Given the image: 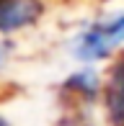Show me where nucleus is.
Listing matches in <instances>:
<instances>
[{
	"label": "nucleus",
	"mask_w": 124,
	"mask_h": 126,
	"mask_svg": "<svg viewBox=\"0 0 124 126\" xmlns=\"http://www.w3.org/2000/svg\"><path fill=\"white\" fill-rule=\"evenodd\" d=\"M124 44V10L93 21L75 39V57L83 62H98L111 57Z\"/></svg>",
	"instance_id": "1"
},
{
	"label": "nucleus",
	"mask_w": 124,
	"mask_h": 126,
	"mask_svg": "<svg viewBox=\"0 0 124 126\" xmlns=\"http://www.w3.org/2000/svg\"><path fill=\"white\" fill-rule=\"evenodd\" d=\"M101 93H103V108H106L109 124L124 126V51L109 67V75L101 85Z\"/></svg>",
	"instance_id": "2"
},
{
	"label": "nucleus",
	"mask_w": 124,
	"mask_h": 126,
	"mask_svg": "<svg viewBox=\"0 0 124 126\" xmlns=\"http://www.w3.org/2000/svg\"><path fill=\"white\" fill-rule=\"evenodd\" d=\"M44 16L41 0H0V33L34 26Z\"/></svg>",
	"instance_id": "3"
},
{
	"label": "nucleus",
	"mask_w": 124,
	"mask_h": 126,
	"mask_svg": "<svg viewBox=\"0 0 124 126\" xmlns=\"http://www.w3.org/2000/svg\"><path fill=\"white\" fill-rule=\"evenodd\" d=\"M62 90L70 93V95H75V98L93 100L96 95L101 93V77L96 75L93 70H78V72H72V75L65 80Z\"/></svg>",
	"instance_id": "4"
},
{
	"label": "nucleus",
	"mask_w": 124,
	"mask_h": 126,
	"mask_svg": "<svg viewBox=\"0 0 124 126\" xmlns=\"http://www.w3.org/2000/svg\"><path fill=\"white\" fill-rule=\"evenodd\" d=\"M8 54H10V44L0 39V67L5 64V59H8Z\"/></svg>",
	"instance_id": "5"
},
{
	"label": "nucleus",
	"mask_w": 124,
	"mask_h": 126,
	"mask_svg": "<svg viewBox=\"0 0 124 126\" xmlns=\"http://www.w3.org/2000/svg\"><path fill=\"white\" fill-rule=\"evenodd\" d=\"M0 126H10V124H8V121H5V118H3V116H0Z\"/></svg>",
	"instance_id": "6"
}]
</instances>
